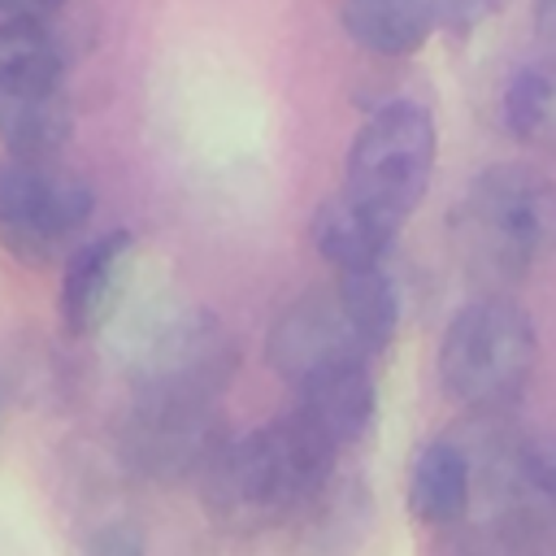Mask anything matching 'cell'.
<instances>
[{"label":"cell","instance_id":"6da1fadb","mask_svg":"<svg viewBox=\"0 0 556 556\" xmlns=\"http://www.w3.org/2000/svg\"><path fill=\"white\" fill-rule=\"evenodd\" d=\"M334 465L339 452L295 413H287L239 439H226V447L208 460L195 486L204 513L217 526L235 534H256L282 521H300L313 500L334 482Z\"/></svg>","mask_w":556,"mask_h":556},{"label":"cell","instance_id":"7a4b0ae2","mask_svg":"<svg viewBox=\"0 0 556 556\" xmlns=\"http://www.w3.org/2000/svg\"><path fill=\"white\" fill-rule=\"evenodd\" d=\"M452 239L482 282H517L556 256V178L526 161L486 165L452 213Z\"/></svg>","mask_w":556,"mask_h":556},{"label":"cell","instance_id":"3957f363","mask_svg":"<svg viewBox=\"0 0 556 556\" xmlns=\"http://www.w3.org/2000/svg\"><path fill=\"white\" fill-rule=\"evenodd\" d=\"M539 361V334L526 308L482 295L456 308L439 343V387L469 413H504L521 400Z\"/></svg>","mask_w":556,"mask_h":556},{"label":"cell","instance_id":"277c9868","mask_svg":"<svg viewBox=\"0 0 556 556\" xmlns=\"http://www.w3.org/2000/svg\"><path fill=\"white\" fill-rule=\"evenodd\" d=\"M70 135L61 39L48 22H0V143L22 156H56Z\"/></svg>","mask_w":556,"mask_h":556},{"label":"cell","instance_id":"5b68a950","mask_svg":"<svg viewBox=\"0 0 556 556\" xmlns=\"http://www.w3.org/2000/svg\"><path fill=\"white\" fill-rule=\"evenodd\" d=\"M434 156H439L434 117L413 100H391L361 122L348 148L343 191L404 226L408 213L430 191Z\"/></svg>","mask_w":556,"mask_h":556},{"label":"cell","instance_id":"8992f818","mask_svg":"<svg viewBox=\"0 0 556 556\" xmlns=\"http://www.w3.org/2000/svg\"><path fill=\"white\" fill-rule=\"evenodd\" d=\"M96 208L91 182L52 156H0V248L22 265H52Z\"/></svg>","mask_w":556,"mask_h":556},{"label":"cell","instance_id":"52a82bcc","mask_svg":"<svg viewBox=\"0 0 556 556\" xmlns=\"http://www.w3.org/2000/svg\"><path fill=\"white\" fill-rule=\"evenodd\" d=\"M226 417L208 395L135 391L122 421V460L135 478L156 486L200 482L208 460L226 447Z\"/></svg>","mask_w":556,"mask_h":556},{"label":"cell","instance_id":"ba28073f","mask_svg":"<svg viewBox=\"0 0 556 556\" xmlns=\"http://www.w3.org/2000/svg\"><path fill=\"white\" fill-rule=\"evenodd\" d=\"M135 391H174L217 400L239 365L230 330L208 308H169L156 313L130 343Z\"/></svg>","mask_w":556,"mask_h":556},{"label":"cell","instance_id":"9c48e42d","mask_svg":"<svg viewBox=\"0 0 556 556\" xmlns=\"http://www.w3.org/2000/svg\"><path fill=\"white\" fill-rule=\"evenodd\" d=\"M265 356L278 378L300 387L339 365H356V361L374 365V356H382V348L374 343L361 313L334 282L321 291H304L295 304H287L278 313V321L269 326V339H265Z\"/></svg>","mask_w":556,"mask_h":556},{"label":"cell","instance_id":"30bf717a","mask_svg":"<svg viewBox=\"0 0 556 556\" xmlns=\"http://www.w3.org/2000/svg\"><path fill=\"white\" fill-rule=\"evenodd\" d=\"M135 235L130 230H109L83 243L61 274V321L70 334H96L109 326L117 313L130 269H135Z\"/></svg>","mask_w":556,"mask_h":556},{"label":"cell","instance_id":"8fae6325","mask_svg":"<svg viewBox=\"0 0 556 556\" xmlns=\"http://www.w3.org/2000/svg\"><path fill=\"white\" fill-rule=\"evenodd\" d=\"M291 413L343 456L374 426V413H378L374 365L369 361H356V365H339V369H326V374L300 382Z\"/></svg>","mask_w":556,"mask_h":556},{"label":"cell","instance_id":"7c38bea8","mask_svg":"<svg viewBox=\"0 0 556 556\" xmlns=\"http://www.w3.org/2000/svg\"><path fill=\"white\" fill-rule=\"evenodd\" d=\"M400 235V222L387 213L361 204L356 195L339 191L313 213V248L334 265V269H369L382 265L391 243Z\"/></svg>","mask_w":556,"mask_h":556},{"label":"cell","instance_id":"4fadbf2b","mask_svg":"<svg viewBox=\"0 0 556 556\" xmlns=\"http://www.w3.org/2000/svg\"><path fill=\"white\" fill-rule=\"evenodd\" d=\"M473 460L456 439H430L408 465V508L421 526H456L469 513Z\"/></svg>","mask_w":556,"mask_h":556},{"label":"cell","instance_id":"5bb4252c","mask_svg":"<svg viewBox=\"0 0 556 556\" xmlns=\"http://www.w3.org/2000/svg\"><path fill=\"white\" fill-rule=\"evenodd\" d=\"M343 30L374 56H413L434 35L430 0H343Z\"/></svg>","mask_w":556,"mask_h":556},{"label":"cell","instance_id":"9a60e30c","mask_svg":"<svg viewBox=\"0 0 556 556\" xmlns=\"http://www.w3.org/2000/svg\"><path fill=\"white\" fill-rule=\"evenodd\" d=\"M504 130L543 156H556V56H539L513 70L504 83Z\"/></svg>","mask_w":556,"mask_h":556},{"label":"cell","instance_id":"2e32d148","mask_svg":"<svg viewBox=\"0 0 556 556\" xmlns=\"http://www.w3.org/2000/svg\"><path fill=\"white\" fill-rule=\"evenodd\" d=\"M508 486L521 508L556 513V434H530L508 447Z\"/></svg>","mask_w":556,"mask_h":556},{"label":"cell","instance_id":"e0dca14e","mask_svg":"<svg viewBox=\"0 0 556 556\" xmlns=\"http://www.w3.org/2000/svg\"><path fill=\"white\" fill-rule=\"evenodd\" d=\"M74 556H148V543L135 521H104L78 539Z\"/></svg>","mask_w":556,"mask_h":556},{"label":"cell","instance_id":"ac0fdd59","mask_svg":"<svg viewBox=\"0 0 556 556\" xmlns=\"http://www.w3.org/2000/svg\"><path fill=\"white\" fill-rule=\"evenodd\" d=\"M495 9L500 0H430L434 30H443L447 39H469Z\"/></svg>","mask_w":556,"mask_h":556},{"label":"cell","instance_id":"d6986e66","mask_svg":"<svg viewBox=\"0 0 556 556\" xmlns=\"http://www.w3.org/2000/svg\"><path fill=\"white\" fill-rule=\"evenodd\" d=\"M65 0H0V22H48Z\"/></svg>","mask_w":556,"mask_h":556},{"label":"cell","instance_id":"ffe728a7","mask_svg":"<svg viewBox=\"0 0 556 556\" xmlns=\"http://www.w3.org/2000/svg\"><path fill=\"white\" fill-rule=\"evenodd\" d=\"M534 26L556 48V0H534Z\"/></svg>","mask_w":556,"mask_h":556},{"label":"cell","instance_id":"44dd1931","mask_svg":"<svg viewBox=\"0 0 556 556\" xmlns=\"http://www.w3.org/2000/svg\"><path fill=\"white\" fill-rule=\"evenodd\" d=\"M0 417H4V395H0Z\"/></svg>","mask_w":556,"mask_h":556}]
</instances>
